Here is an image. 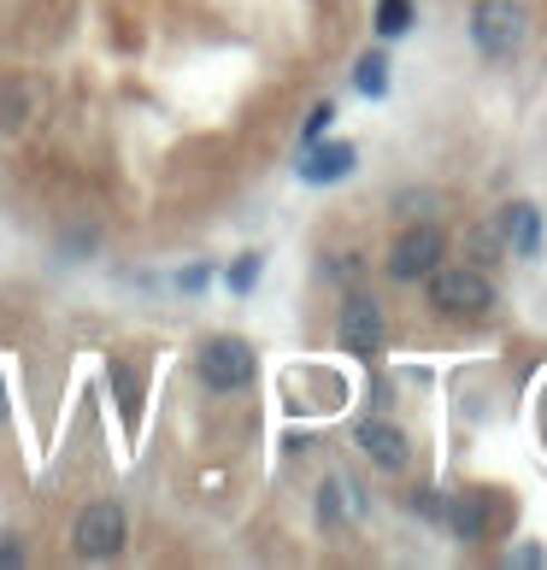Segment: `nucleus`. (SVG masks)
<instances>
[{"label":"nucleus","mask_w":547,"mask_h":570,"mask_svg":"<svg viewBox=\"0 0 547 570\" xmlns=\"http://www.w3.org/2000/svg\"><path fill=\"white\" fill-rule=\"evenodd\" d=\"M430 306L448 318H482L495 306V283L482 265H436L430 271Z\"/></svg>","instance_id":"obj_1"},{"label":"nucleus","mask_w":547,"mask_h":570,"mask_svg":"<svg viewBox=\"0 0 547 570\" xmlns=\"http://www.w3.org/2000/svg\"><path fill=\"white\" fill-rule=\"evenodd\" d=\"M195 371H201V383L206 389H218V394H236L254 383V371H260V358L247 342H236V335H213L201 353H195Z\"/></svg>","instance_id":"obj_2"},{"label":"nucleus","mask_w":547,"mask_h":570,"mask_svg":"<svg viewBox=\"0 0 547 570\" xmlns=\"http://www.w3.org/2000/svg\"><path fill=\"white\" fill-rule=\"evenodd\" d=\"M471 41H477V53H489V59H512L524 48V7L518 0H477Z\"/></svg>","instance_id":"obj_3"},{"label":"nucleus","mask_w":547,"mask_h":570,"mask_svg":"<svg viewBox=\"0 0 547 570\" xmlns=\"http://www.w3.org/2000/svg\"><path fill=\"white\" fill-rule=\"evenodd\" d=\"M441 253H448V236H441L436 224H407L401 236H394V247H389V277L394 283L430 277V271L441 265Z\"/></svg>","instance_id":"obj_4"},{"label":"nucleus","mask_w":547,"mask_h":570,"mask_svg":"<svg viewBox=\"0 0 547 570\" xmlns=\"http://www.w3.org/2000/svg\"><path fill=\"white\" fill-rule=\"evenodd\" d=\"M124 505L118 500H95V505H82V518H77V553L82 559H118L124 553Z\"/></svg>","instance_id":"obj_5"},{"label":"nucleus","mask_w":547,"mask_h":570,"mask_svg":"<svg viewBox=\"0 0 547 570\" xmlns=\"http://www.w3.org/2000/svg\"><path fill=\"white\" fill-rule=\"evenodd\" d=\"M383 335H389L383 306H377L371 294H353V301L342 306V347L353 358H377V353H383Z\"/></svg>","instance_id":"obj_6"},{"label":"nucleus","mask_w":547,"mask_h":570,"mask_svg":"<svg viewBox=\"0 0 547 570\" xmlns=\"http://www.w3.org/2000/svg\"><path fill=\"white\" fill-rule=\"evenodd\" d=\"M441 518H448V530L459 541H489V523H495V505L482 489H466V494H453L448 505H441Z\"/></svg>","instance_id":"obj_7"},{"label":"nucleus","mask_w":547,"mask_h":570,"mask_svg":"<svg viewBox=\"0 0 547 570\" xmlns=\"http://www.w3.org/2000/svg\"><path fill=\"white\" fill-rule=\"evenodd\" d=\"M353 441H360V453L377 464V471H407V459H412L407 453V435L394 430V424H383V417H365Z\"/></svg>","instance_id":"obj_8"},{"label":"nucleus","mask_w":547,"mask_h":570,"mask_svg":"<svg viewBox=\"0 0 547 570\" xmlns=\"http://www.w3.org/2000/svg\"><path fill=\"white\" fill-rule=\"evenodd\" d=\"M353 159H360V154H353L348 141H330V147L312 141L306 159H301V183H342L353 171Z\"/></svg>","instance_id":"obj_9"},{"label":"nucleus","mask_w":547,"mask_h":570,"mask_svg":"<svg viewBox=\"0 0 547 570\" xmlns=\"http://www.w3.org/2000/svg\"><path fill=\"white\" fill-rule=\"evenodd\" d=\"M500 229H507V253H518V259H536V253H541V213H536L530 200L507 206Z\"/></svg>","instance_id":"obj_10"},{"label":"nucleus","mask_w":547,"mask_h":570,"mask_svg":"<svg viewBox=\"0 0 547 570\" xmlns=\"http://www.w3.org/2000/svg\"><path fill=\"white\" fill-rule=\"evenodd\" d=\"M377 30H383V36H407L412 30V0H377Z\"/></svg>","instance_id":"obj_11"},{"label":"nucleus","mask_w":547,"mask_h":570,"mask_svg":"<svg viewBox=\"0 0 547 570\" xmlns=\"http://www.w3.org/2000/svg\"><path fill=\"white\" fill-rule=\"evenodd\" d=\"M353 82H360V95L383 100V95H389V66H383L377 53H365V59H360V71H353Z\"/></svg>","instance_id":"obj_12"},{"label":"nucleus","mask_w":547,"mask_h":570,"mask_svg":"<svg viewBox=\"0 0 547 570\" xmlns=\"http://www.w3.org/2000/svg\"><path fill=\"white\" fill-rule=\"evenodd\" d=\"M254 283H260V253H247V259L229 265V288H236V294H254Z\"/></svg>","instance_id":"obj_13"},{"label":"nucleus","mask_w":547,"mask_h":570,"mask_svg":"<svg viewBox=\"0 0 547 570\" xmlns=\"http://www.w3.org/2000/svg\"><path fill=\"white\" fill-rule=\"evenodd\" d=\"M319 518L324 523L342 518V482H324V489H319Z\"/></svg>","instance_id":"obj_14"},{"label":"nucleus","mask_w":547,"mask_h":570,"mask_svg":"<svg viewBox=\"0 0 547 570\" xmlns=\"http://www.w3.org/2000/svg\"><path fill=\"white\" fill-rule=\"evenodd\" d=\"M330 118H335V107H330V100H324V107H312V118H306V130H301V141L312 147V141H319V136L330 130Z\"/></svg>","instance_id":"obj_15"},{"label":"nucleus","mask_w":547,"mask_h":570,"mask_svg":"<svg viewBox=\"0 0 547 570\" xmlns=\"http://www.w3.org/2000/svg\"><path fill=\"white\" fill-rule=\"evenodd\" d=\"M12 564H25V541H18V535H0V570H12Z\"/></svg>","instance_id":"obj_16"},{"label":"nucleus","mask_w":547,"mask_h":570,"mask_svg":"<svg viewBox=\"0 0 547 570\" xmlns=\"http://www.w3.org/2000/svg\"><path fill=\"white\" fill-rule=\"evenodd\" d=\"M206 277H213V271H206V265H188L177 283H183V288H206Z\"/></svg>","instance_id":"obj_17"},{"label":"nucleus","mask_w":547,"mask_h":570,"mask_svg":"<svg viewBox=\"0 0 547 570\" xmlns=\"http://www.w3.org/2000/svg\"><path fill=\"white\" fill-rule=\"evenodd\" d=\"M495 247H500L495 229H477V253H482V259H495Z\"/></svg>","instance_id":"obj_18"}]
</instances>
